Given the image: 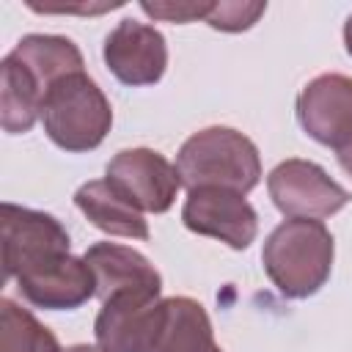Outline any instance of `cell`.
Returning <instances> with one entry per match:
<instances>
[{"label":"cell","instance_id":"5","mask_svg":"<svg viewBox=\"0 0 352 352\" xmlns=\"http://www.w3.org/2000/svg\"><path fill=\"white\" fill-rule=\"evenodd\" d=\"M168 319V300L146 292L116 294L102 302L94 336L104 352H154Z\"/></svg>","mask_w":352,"mask_h":352},{"label":"cell","instance_id":"17","mask_svg":"<svg viewBox=\"0 0 352 352\" xmlns=\"http://www.w3.org/2000/svg\"><path fill=\"white\" fill-rule=\"evenodd\" d=\"M0 352H60L55 333L14 300H0Z\"/></svg>","mask_w":352,"mask_h":352},{"label":"cell","instance_id":"4","mask_svg":"<svg viewBox=\"0 0 352 352\" xmlns=\"http://www.w3.org/2000/svg\"><path fill=\"white\" fill-rule=\"evenodd\" d=\"M0 231L6 278H19L22 272L69 256V231L47 212L25 209L6 201L0 206Z\"/></svg>","mask_w":352,"mask_h":352},{"label":"cell","instance_id":"6","mask_svg":"<svg viewBox=\"0 0 352 352\" xmlns=\"http://www.w3.org/2000/svg\"><path fill=\"white\" fill-rule=\"evenodd\" d=\"M267 190L280 214L302 220L330 217L352 201V192L330 179L322 165L300 157L278 162L267 176Z\"/></svg>","mask_w":352,"mask_h":352},{"label":"cell","instance_id":"3","mask_svg":"<svg viewBox=\"0 0 352 352\" xmlns=\"http://www.w3.org/2000/svg\"><path fill=\"white\" fill-rule=\"evenodd\" d=\"M41 124L58 148L74 154L94 151L113 126V107L85 72H74L58 80L44 96Z\"/></svg>","mask_w":352,"mask_h":352},{"label":"cell","instance_id":"16","mask_svg":"<svg viewBox=\"0 0 352 352\" xmlns=\"http://www.w3.org/2000/svg\"><path fill=\"white\" fill-rule=\"evenodd\" d=\"M3 85H0V124L8 135L30 132L33 124L41 118L44 91L38 82L28 74L25 66H19L11 55L3 58Z\"/></svg>","mask_w":352,"mask_h":352},{"label":"cell","instance_id":"8","mask_svg":"<svg viewBox=\"0 0 352 352\" xmlns=\"http://www.w3.org/2000/svg\"><path fill=\"white\" fill-rule=\"evenodd\" d=\"M182 223L201 236L226 242L234 250L250 248L258 234V214L245 201L242 192L223 187H195L187 190L182 206Z\"/></svg>","mask_w":352,"mask_h":352},{"label":"cell","instance_id":"20","mask_svg":"<svg viewBox=\"0 0 352 352\" xmlns=\"http://www.w3.org/2000/svg\"><path fill=\"white\" fill-rule=\"evenodd\" d=\"M124 3H102V6H36V3H30V8L33 11H80V14H102V11H107V8H121Z\"/></svg>","mask_w":352,"mask_h":352},{"label":"cell","instance_id":"22","mask_svg":"<svg viewBox=\"0 0 352 352\" xmlns=\"http://www.w3.org/2000/svg\"><path fill=\"white\" fill-rule=\"evenodd\" d=\"M344 47H346V52L352 55V14H349L346 22H344Z\"/></svg>","mask_w":352,"mask_h":352},{"label":"cell","instance_id":"18","mask_svg":"<svg viewBox=\"0 0 352 352\" xmlns=\"http://www.w3.org/2000/svg\"><path fill=\"white\" fill-rule=\"evenodd\" d=\"M264 11H267V3H212L206 25H212L214 30L239 33L253 28Z\"/></svg>","mask_w":352,"mask_h":352},{"label":"cell","instance_id":"10","mask_svg":"<svg viewBox=\"0 0 352 352\" xmlns=\"http://www.w3.org/2000/svg\"><path fill=\"white\" fill-rule=\"evenodd\" d=\"M102 58L124 85H154L168 69L165 36L146 22L121 19L104 38Z\"/></svg>","mask_w":352,"mask_h":352},{"label":"cell","instance_id":"9","mask_svg":"<svg viewBox=\"0 0 352 352\" xmlns=\"http://www.w3.org/2000/svg\"><path fill=\"white\" fill-rule=\"evenodd\" d=\"M297 121L316 143L346 148L352 143V77L327 72L305 82L297 96Z\"/></svg>","mask_w":352,"mask_h":352},{"label":"cell","instance_id":"14","mask_svg":"<svg viewBox=\"0 0 352 352\" xmlns=\"http://www.w3.org/2000/svg\"><path fill=\"white\" fill-rule=\"evenodd\" d=\"M74 204L91 220V226L110 236L148 239V220L143 217V212L135 209L118 190H113L107 179L85 182L74 192Z\"/></svg>","mask_w":352,"mask_h":352},{"label":"cell","instance_id":"13","mask_svg":"<svg viewBox=\"0 0 352 352\" xmlns=\"http://www.w3.org/2000/svg\"><path fill=\"white\" fill-rule=\"evenodd\" d=\"M19 66L28 69V74L38 82V88L44 91V96L50 94V88L74 74V72H85V60L82 52L77 50V44L66 36H50V33H30L22 36L16 41V47L8 52Z\"/></svg>","mask_w":352,"mask_h":352},{"label":"cell","instance_id":"1","mask_svg":"<svg viewBox=\"0 0 352 352\" xmlns=\"http://www.w3.org/2000/svg\"><path fill=\"white\" fill-rule=\"evenodd\" d=\"M333 256L336 242L322 220L289 217L264 239L261 264L283 297L305 300L327 283Z\"/></svg>","mask_w":352,"mask_h":352},{"label":"cell","instance_id":"15","mask_svg":"<svg viewBox=\"0 0 352 352\" xmlns=\"http://www.w3.org/2000/svg\"><path fill=\"white\" fill-rule=\"evenodd\" d=\"M154 352H223L204 305L192 297H168V319Z\"/></svg>","mask_w":352,"mask_h":352},{"label":"cell","instance_id":"2","mask_svg":"<svg viewBox=\"0 0 352 352\" xmlns=\"http://www.w3.org/2000/svg\"><path fill=\"white\" fill-rule=\"evenodd\" d=\"M176 170L187 190L223 187L248 195L261 179V157L248 135L231 126H206L182 143Z\"/></svg>","mask_w":352,"mask_h":352},{"label":"cell","instance_id":"11","mask_svg":"<svg viewBox=\"0 0 352 352\" xmlns=\"http://www.w3.org/2000/svg\"><path fill=\"white\" fill-rule=\"evenodd\" d=\"M16 289L36 308L72 311L96 294V280L85 258H77L69 253L58 261L22 272L16 278Z\"/></svg>","mask_w":352,"mask_h":352},{"label":"cell","instance_id":"12","mask_svg":"<svg viewBox=\"0 0 352 352\" xmlns=\"http://www.w3.org/2000/svg\"><path fill=\"white\" fill-rule=\"evenodd\" d=\"M82 258L94 272L96 297L102 302L126 292H146V294L162 292V278L157 267L135 248L116 242H96L85 250Z\"/></svg>","mask_w":352,"mask_h":352},{"label":"cell","instance_id":"19","mask_svg":"<svg viewBox=\"0 0 352 352\" xmlns=\"http://www.w3.org/2000/svg\"><path fill=\"white\" fill-rule=\"evenodd\" d=\"M143 14L165 22H192V19H206L212 11V3H140Z\"/></svg>","mask_w":352,"mask_h":352},{"label":"cell","instance_id":"7","mask_svg":"<svg viewBox=\"0 0 352 352\" xmlns=\"http://www.w3.org/2000/svg\"><path fill=\"white\" fill-rule=\"evenodd\" d=\"M104 179L118 190L135 209L162 214L173 206L182 184V176L173 162H168L154 148H124L118 151L104 170Z\"/></svg>","mask_w":352,"mask_h":352},{"label":"cell","instance_id":"23","mask_svg":"<svg viewBox=\"0 0 352 352\" xmlns=\"http://www.w3.org/2000/svg\"><path fill=\"white\" fill-rule=\"evenodd\" d=\"M60 352H104L102 346H91V344H74V346H66Z\"/></svg>","mask_w":352,"mask_h":352},{"label":"cell","instance_id":"21","mask_svg":"<svg viewBox=\"0 0 352 352\" xmlns=\"http://www.w3.org/2000/svg\"><path fill=\"white\" fill-rule=\"evenodd\" d=\"M336 157H338V165L344 168V173H346V176H352V143H349L346 148L336 151Z\"/></svg>","mask_w":352,"mask_h":352}]
</instances>
